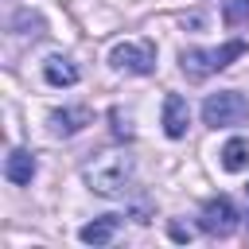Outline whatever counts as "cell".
Wrapping results in <instances>:
<instances>
[{
    "instance_id": "1",
    "label": "cell",
    "mask_w": 249,
    "mask_h": 249,
    "mask_svg": "<svg viewBox=\"0 0 249 249\" xmlns=\"http://www.w3.org/2000/svg\"><path fill=\"white\" fill-rule=\"evenodd\" d=\"M132 156L128 152H97L86 167H82V179L93 195L101 198H121L128 187H132Z\"/></svg>"
},
{
    "instance_id": "2",
    "label": "cell",
    "mask_w": 249,
    "mask_h": 249,
    "mask_svg": "<svg viewBox=\"0 0 249 249\" xmlns=\"http://www.w3.org/2000/svg\"><path fill=\"white\" fill-rule=\"evenodd\" d=\"M241 54H245V43H241V39H230V43H222V47H187V51H179V70H183L191 82H202V78L226 70V66H230L233 58H241Z\"/></svg>"
},
{
    "instance_id": "3",
    "label": "cell",
    "mask_w": 249,
    "mask_h": 249,
    "mask_svg": "<svg viewBox=\"0 0 249 249\" xmlns=\"http://www.w3.org/2000/svg\"><path fill=\"white\" fill-rule=\"evenodd\" d=\"M245 121H249V97L237 89H222L202 101V124H210V128H233Z\"/></svg>"
},
{
    "instance_id": "4",
    "label": "cell",
    "mask_w": 249,
    "mask_h": 249,
    "mask_svg": "<svg viewBox=\"0 0 249 249\" xmlns=\"http://www.w3.org/2000/svg\"><path fill=\"white\" fill-rule=\"evenodd\" d=\"M109 66L124 74H152L156 70V47L152 43H117L109 51Z\"/></svg>"
},
{
    "instance_id": "5",
    "label": "cell",
    "mask_w": 249,
    "mask_h": 249,
    "mask_svg": "<svg viewBox=\"0 0 249 249\" xmlns=\"http://www.w3.org/2000/svg\"><path fill=\"white\" fill-rule=\"evenodd\" d=\"M237 210H233V202L226 198V195H218V198H210L206 206H202V214H198V226H202V233H210V237H230L233 230H237Z\"/></svg>"
},
{
    "instance_id": "6",
    "label": "cell",
    "mask_w": 249,
    "mask_h": 249,
    "mask_svg": "<svg viewBox=\"0 0 249 249\" xmlns=\"http://www.w3.org/2000/svg\"><path fill=\"white\" fill-rule=\"evenodd\" d=\"M187 124H191L187 97H179V93H167V97H163V132H167L171 140H183V136H187Z\"/></svg>"
},
{
    "instance_id": "7",
    "label": "cell",
    "mask_w": 249,
    "mask_h": 249,
    "mask_svg": "<svg viewBox=\"0 0 249 249\" xmlns=\"http://www.w3.org/2000/svg\"><path fill=\"white\" fill-rule=\"evenodd\" d=\"M35 171H39V163H35V156H31L27 148H12V152H8V160H4V179H8V183L27 187V183L35 179Z\"/></svg>"
},
{
    "instance_id": "8",
    "label": "cell",
    "mask_w": 249,
    "mask_h": 249,
    "mask_svg": "<svg viewBox=\"0 0 249 249\" xmlns=\"http://www.w3.org/2000/svg\"><path fill=\"white\" fill-rule=\"evenodd\" d=\"M47 124H51L54 136H74V132H82L89 124V109H54L47 117Z\"/></svg>"
},
{
    "instance_id": "9",
    "label": "cell",
    "mask_w": 249,
    "mask_h": 249,
    "mask_svg": "<svg viewBox=\"0 0 249 249\" xmlns=\"http://www.w3.org/2000/svg\"><path fill=\"white\" fill-rule=\"evenodd\" d=\"M117 226H121V218H117V214H105V218L86 222V226L78 230V237H82L86 245H109V241H113V233H117Z\"/></svg>"
},
{
    "instance_id": "10",
    "label": "cell",
    "mask_w": 249,
    "mask_h": 249,
    "mask_svg": "<svg viewBox=\"0 0 249 249\" xmlns=\"http://www.w3.org/2000/svg\"><path fill=\"white\" fill-rule=\"evenodd\" d=\"M43 78H47L51 86H74V82L82 78V70H78L70 58L54 54V58H47V62H43Z\"/></svg>"
},
{
    "instance_id": "11",
    "label": "cell",
    "mask_w": 249,
    "mask_h": 249,
    "mask_svg": "<svg viewBox=\"0 0 249 249\" xmlns=\"http://www.w3.org/2000/svg\"><path fill=\"white\" fill-rule=\"evenodd\" d=\"M218 156H222V167H226V171H245V167H249V140L233 136V140L222 144Z\"/></svg>"
},
{
    "instance_id": "12",
    "label": "cell",
    "mask_w": 249,
    "mask_h": 249,
    "mask_svg": "<svg viewBox=\"0 0 249 249\" xmlns=\"http://www.w3.org/2000/svg\"><path fill=\"white\" fill-rule=\"evenodd\" d=\"M222 19H226V27H249V0H226Z\"/></svg>"
},
{
    "instance_id": "13",
    "label": "cell",
    "mask_w": 249,
    "mask_h": 249,
    "mask_svg": "<svg viewBox=\"0 0 249 249\" xmlns=\"http://www.w3.org/2000/svg\"><path fill=\"white\" fill-rule=\"evenodd\" d=\"M167 233H171V241H191V226H179V222H171V226H167Z\"/></svg>"
}]
</instances>
